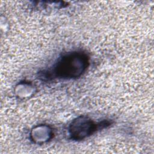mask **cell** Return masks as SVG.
I'll return each instance as SVG.
<instances>
[{
  "label": "cell",
  "mask_w": 154,
  "mask_h": 154,
  "mask_svg": "<svg viewBox=\"0 0 154 154\" xmlns=\"http://www.w3.org/2000/svg\"><path fill=\"white\" fill-rule=\"evenodd\" d=\"M89 64L88 57L81 52L67 53L53 65L52 67L44 71L42 76L46 79H73L79 77Z\"/></svg>",
  "instance_id": "1"
},
{
  "label": "cell",
  "mask_w": 154,
  "mask_h": 154,
  "mask_svg": "<svg viewBox=\"0 0 154 154\" xmlns=\"http://www.w3.org/2000/svg\"><path fill=\"white\" fill-rule=\"evenodd\" d=\"M110 123L103 121L95 123L87 117L80 116L74 120L69 128L71 138L75 140H82L93 134L97 129L108 126Z\"/></svg>",
  "instance_id": "2"
}]
</instances>
